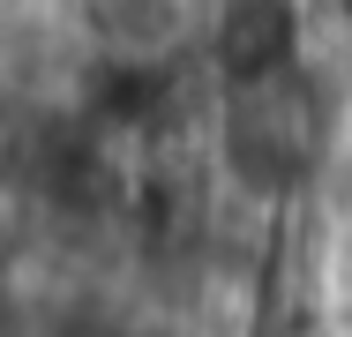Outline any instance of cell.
Segmentation results:
<instances>
[{"instance_id":"cell-2","label":"cell","mask_w":352,"mask_h":337,"mask_svg":"<svg viewBox=\"0 0 352 337\" xmlns=\"http://www.w3.org/2000/svg\"><path fill=\"white\" fill-rule=\"evenodd\" d=\"M300 53V30H292V8L285 0H232L225 8V30H217V61L232 83H263L285 75Z\"/></svg>"},{"instance_id":"cell-1","label":"cell","mask_w":352,"mask_h":337,"mask_svg":"<svg viewBox=\"0 0 352 337\" xmlns=\"http://www.w3.org/2000/svg\"><path fill=\"white\" fill-rule=\"evenodd\" d=\"M307 83L285 75H263V83H232V120H225V157L232 173L255 188V195H285L307 157H315V113L300 98Z\"/></svg>"}]
</instances>
